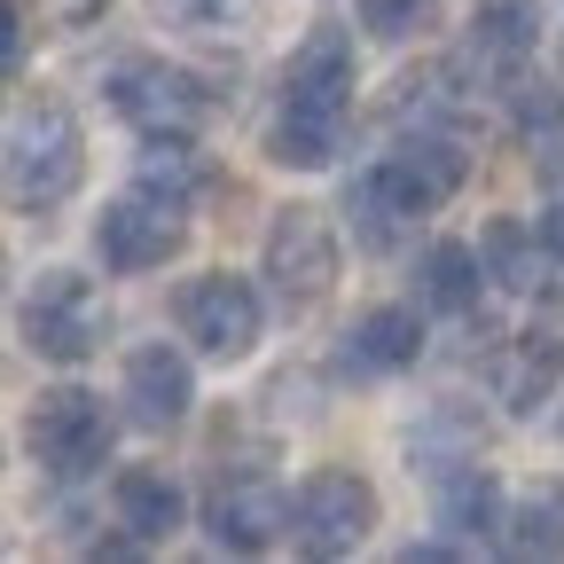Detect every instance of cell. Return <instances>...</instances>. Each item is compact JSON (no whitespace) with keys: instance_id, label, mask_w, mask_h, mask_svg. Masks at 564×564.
Returning <instances> with one entry per match:
<instances>
[{"instance_id":"6da1fadb","label":"cell","mask_w":564,"mask_h":564,"mask_svg":"<svg viewBox=\"0 0 564 564\" xmlns=\"http://www.w3.org/2000/svg\"><path fill=\"white\" fill-rule=\"evenodd\" d=\"M345 110H352V32L314 24L282 70V102L267 126V158L282 173H329L345 150Z\"/></svg>"},{"instance_id":"7a4b0ae2","label":"cell","mask_w":564,"mask_h":564,"mask_svg":"<svg viewBox=\"0 0 564 564\" xmlns=\"http://www.w3.org/2000/svg\"><path fill=\"white\" fill-rule=\"evenodd\" d=\"M79 181H87V133H79V118H70L63 102L17 110V126H9V204L24 212V220H40V212L79 196Z\"/></svg>"},{"instance_id":"3957f363","label":"cell","mask_w":564,"mask_h":564,"mask_svg":"<svg viewBox=\"0 0 564 564\" xmlns=\"http://www.w3.org/2000/svg\"><path fill=\"white\" fill-rule=\"evenodd\" d=\"M17 337L40 352V361H63V369H79L102 352L110 337V306L87 274H70V267H47L32 291L17 299Z\"/></svg>"},{"instance_id":"277c9868","label":"cell","mask_w":564,"mask_h":564,"mask_svg":"<svg viewBox=\"0 0 564 564\" xmlns=\"http://www.w3.org/2000/svg\"><path fill=\"white\" fill-rule=\"evenodd\" d=\"M110 110L141 133H196L212 110H220V95H212L204 70L188 63H165V55H118L110 79H102Z\"/></svg>"},{"instance_id":"5b68a950","label":"cell","mask_w":564,"mask_h":564,"mask_svg":"<svg viewBox=\"0 0 564 564\" xmlns=\"http://www.w3.org/2000/svg\"><path fill=\"white\" fill-rule=\"evenodd\" d=\"M110 440H118V423H110V408L87 384H55L24 415V447H32L40 478H63V486L70 478H95L110 463Z\"/></svg>"},{"instance_id":"8992f818","label":"cell","mask_w":564,"mask_h":564,"mask_svg":"<svg viewBox=\"0 0 564 564\" xmlns=\"http://www.w3.org/2000/svg\"><path fill=\"white\" fill-rule=\"evenodd\" d=\"M259 274L282 314H314L329 291H337V228L322 220L314 204H291L267 220V243H259Z\"/></svg>"},{"instance_id":"52a82bcc","label":"cell","mask_w":564,"mask_h":564,"mask_svg":"<svg viewBox=\"0 0 564 564\" xmlns=\"http://www.w3.org/2000/svg\"><path fill=\"white\" fill-rule=\"evenodd\" d=\"M173 322L181 337L204 352V361H251L259 337H267V299L251 274H188L181 299H173Z\"/></svg>"},{"instance_id":"ba28073f","label":"cell","mask_w":564,"mask_h":564,"mask_svg":"<svg viewBox=\"0 0 564 564\" xmlns=\"http://www.w3.org/2000/svg\"><path fill=\"white\" fill-rule=\"evenodd\" d=\"M377 486L361 470H306L299 494H291V549L299 556H352L369 533H377Z\"/></svg>"},{"instance_id":"9c48e42d","label":"cell","mask_w":564,"mask_h":564,"mask_svg":"<svg viewBox=\"0 0 564 564\" xmlns=\"http://www.w3.org/2000/svg\"><path fill=\"white\" fill-rule=\"evenodd\" d=\"M181 243H188V220L150 188H133V196L95 212V259L110 274H158L165 259H181Z\"/></svg>"},{"instance_id":"30bf717a","label":"cell","mask_w":564,"mask_h":564,"mask_svg":"<svg viewBox=\"0 0 564 564\" xmlns=\"http://www.w3.org/2000/svg\"><path fill=\"white\" fill-rule=\"evenodd\" d=\"M204 533H212V549H228V556H259V549H274L282 533H291V494H282L267 470L212 478V494H204Z\"/></svg>"},{"instance_id":"8fae6325","label":"cell","mask_w":564,"mask_h":564,"mask_svg":"<svg viewBox=\"0 0 564 564\" xmlns=\"http://www.w3.org/2000/svg\"><path fill=\"white\" fill-rule=\"evenodd\" d=\"M118 400H126V423H141V432H173V423H188V408H196L188 352H173L165 337H158V345H133Z\"/></svg>"},{"instance_id":"7c38bea8","label":"cell","mask_w":564,"mask_h":564,"mask_svg":"<svg viewBox=\"0 0 564 564\" xmlns=\"http://www.w3.org/2000/svg\"><path fill=\"white\" fill-rule=\"evenodd\" d=\"M556 384H564V306H549L541 322H525L502 352H494V400L510 415H533Z\"/></svg>"},{"instance_id":"4fadbf2b","label":"cell","mask_w":564,"mask_h":564,"mask_svg":"<svg viewBox=\"0 0 564 564\" xmlns=\"http://www.w3.org/2000/svg\"><path fill=\"white\" fill-rule=\"evenodd\" d=\"M384 173L400 181V196L423 212V220H432V212L470 181V150H463L447 126H415V133H400L392 150H384Z\"/></svg>"},{"instance_id":"5bb4252c","label":"cell","mask_w":564,"mask_h":564,"mask_svg":"<svg viewBox=\"0 0 564 564\" xmlns=\"http://www.w3.org/2000/svg\"><path fill=\"white\" fill-rule=\"evenodd\" d=\"M423 361V314L415 306H369L337 345V377H400Z\"/></svg>"},{"instance_id":"9a60e30c","label":"cell","mask_w":564,"mask_h":564,"mask_svg":"<svg viewBox=\"0 0 564 564\" xmlns=\"http://www.w3.org/2000/svg\"><path fill=\"white\" fill-rule=\"evenodd\" d=\"M133 188L165 196L173 212H196L212 188H220V165L196 150V133H141V158H133Z\"/></svg>"},{"instance_id":"2e32d148","label":"cell","mask_w":564,"mask_h":564,"mask_svg":"<svg viewBox=\"0 0 564 564\" xmlns=\"http://www.w3.org/2000/svg\"><path fill=\"white\" fill-rule=\"evenodd\" d=\"M110 518H118L133 541L158 549V541H173V533L188 525V494H181V478L133 463V470H118V486H110Z\"/></svg>"},{"instance_id":"e0dca14e","label":"cell","mask_w":564,"mask_h":564,"mask_svg":"<svg viewBox=\"0 0 564 564\" xmlns=\"http://www.w3.org/2000/svg\"><path fill=\"white\" fill-rule=\"evenodd\" d=\"M533 40H541L533 32V0H478V17H470V63L486 70V79L518 87Z\"/></svg>"},{"instance_id":"ac0fdd59","label":"cell","mask_w":564,"mask_h":564,"mask_svg":"<svg viewBox=\"0 0 564 564\" xmlns=\"http://www.w3.org/2000/svg\"><path fill=\"white\" fill-rule=\"evenodd\" d=\"M345 220H352V243H361V251H400V236L423 220V212L400 196V181H392L384 158H377L369 173H352V188H345Z\"/></svg>"},{"instance_id":"d6986e66","label":"cell","mask_w":564,"mask_h":564,"mask_svg":"<svg viewBox=\"0 0 564 564\" xmlns=\"http://www.w3.org/2000/svg\"><path fill=\"white\" fill-rule=\"evenodd\" d=\"M415 299L432 306V314H478V299H486V251L432 243V251L415 259Z\"/></svg>"},{"instance_id":"ffe728a7","label":"cell","mask_w":564,"mask_h":564,"mask_svg":"<svg viewBox=\"0 0 564 564\" xmlns=\"http://www.w3.org/2000/svg\"><path fill=\"white\" fill-rule=\"evenodd\" d=\"M432 510H440V525L447 533H463V541H478V533H502V478L494 470H478V463H463V470H440V494H432Z\"/></svg>"},{"instance_id":"44dd1931","label":"cell","mask_w":564,"mask_h":564,"mask_svg":"<svg viewBox=\"0 0 564 564\" xmlns=\"http://www.w3.org/2000/svg\"><path fill=\"white\" fill-rule=\"evenodd\" d=\"M502 556H564V486H541V494H525V502L502 518Z\"/></svg>"},{"instance_id":"7402d4cb","label":"cell","mask_w":564,"mask_h":564,"mask_svg":"<svg viewBox=\"0 0 564 564\" xmlns=\"http://www.w3.org/2000/svg\"><path fill=\"white\" fill-rule=\"evenodd\" d=\"M510 118H518V133H525L533 165H541L549 181H564V95H556V87H533V79H518V95H510Z\"/></svg>"},{"instance_id":"603a6c76","label":"cell","mask_w":564,"mask_h":564,"mask_svg":"<svg viewBox=\"0 0 564 564\" xmlns=\"http://www.w3.org/2000/svg\"><path fill=\"white\" fill-rule=\"evenodd\" d=\"M158 24L188 40H251L259 32V0H150Z\"/></svg>"},{"instance_id":"cb8c5ba5","label":"cell","mask_w":564,"mask_h":564,"mask_svg":"<svg viewBox=\"0 0 564 564\" xmlns=\"http://www.w3.org/2000/svg\"><path fill=\"white\" fill-rule=\"evenodd\" d=\"M478 251H486V274L502 282V291H541V236L533 228H518V220H494L486 236H478Z\"/></svg>"},{"instance_id":"d4e9b609","label":"cell","mask_w":564,"mask_h":564,"mask_svg":"<svg viewBox=\"0 0 564 564\" xmlns=\"http://www.w3.org/2000/svg\"><path fill=\"white\" fill-rule=\"evenodd\" d=\"M352 9H361V24L377 40H408V32L432 24V0H352Z\"/></svg>"},{"instance_id":"484cf974","label":"cell","mask_w":564,"mask_h":564,"mask_svg":"<svg viewBox=\"0 0 564 564\" xmlns=\"http://www.w3.org/2000/svg\"><path fill=\"white\" fill-rule=\"evenodd\" d=\"M24 40H32V9L9 0V9H0V70H9V79L24 70Z\"/></svg>"},{"instance_id":"4316f807","label":"cell","mask_w":564,"mask_h":564,"mask_svg":"<svg viewBox=\"0 0 564 564\" xmlns=\"http://www.w3.org/2000/svg\"><path fill=\"white\" fill-rule=\"evenodd\" d=\"M102 9H110V0H40V17H55L63 32H87Z\"/></svg>"},{"instance_id":"83f0119b","label":"cell","mask_w":564,"mask_h":564,"mask_svg":"<svg viewBox=\"0 0 564 564\" xmlns=\"http://www.w3.org/2000/svg\"><path fill=\"white\" fill-rule=\"evenodd\" d=\"M447 556H463V533H455V541L432 533V541H408V549H400V564H447Z\"/></svg>"},{"instance_id":"f1b7e54d","label":"cell","mask_w":564,"mask_h":564,"mask_svg":"<svg viewBox=\"0 0 564 564\" xmlns=\"http://www.w3.org/2000/svg\"><path fill=\"white\" fill-rule=\"evenodd\" d=\"M533 236H541V251L564 267V204H549V212H541V220H533Z\"/></svg>"}]
</instances>
